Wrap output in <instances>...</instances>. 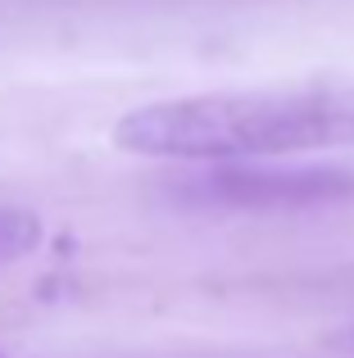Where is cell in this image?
Returning a JSON list of instances; mask_svg holds the SVG:
<instances>
[{
  "label": "cell",
  "instance_id": "obj_1",
  "mask_svg": "<svg viewBox=\"0 0 354 358\" xmlns=\"http://www.w3.org/2000/svg\"><path fill=\"white\" fill-rule=\"evenodd\" d=\"M114 145L173 164H277L354 145V87H268L155 100L114 127Z\"/></svg>",
  "mask_w": 354,
  "mask_h": 358
},
{
  "label": "cell",
  "instance_id": "obj_5",
  "mask_svg": "<svg viewBox=\"0 0 354 358\" xmlns=\"http://www.w3.org/2000/svg\"><path fill=\"white\" fill-rule=\"evenodd\" d=\"M0 358H9V354H0Z\"/></svg>",
  "mask_w": 354,
  "mask_h": 358
},
{
  "label": "cell",
  "instance_id": "obj_4",
  "mask_svg": "<svg viewBox=\"0 0 354 358\" xmlns=\"http://www.w3.org/2000/svg\"><path fill=\"white\" fill-rule=\"evenodd\" d=\"M350 345H354V331H350Z\"/></svg>",
  "mask_w": 354,
  "mask_h": 358
},
{
  "label": "cell",
  "instance_id": "obj_2",
  "mask_svg": "<svg viewBox=\"0 0 354 358\" xmlns=\"http://www.w3.org/2000/svg\"><path fill=\"white\" fill-rule=\"evenodd\" d=\"M186 204L200 209H313V204H341L354 195V168L341 164H218L200 168L177 186Z\"/></svg>",
  "mask_w": 354,
  "mask_h": 358
},
{
  "label": "cell",
  "instance_id": "obj_3",
  "mask_svg": "<svg viewBox=\"0 0 354 358\" xmlns=\"http://www.w3.org/2000/svg\"><path fill=\"white\" fill-rule=\"evenodd\" d=\"M41 236H45V227H41L36 213L0 204V268H5V263L27 259V254L41 245Z\"/></svg>",
  "mask_w": 354,
  "mask_h": 358
}]
</instances>
